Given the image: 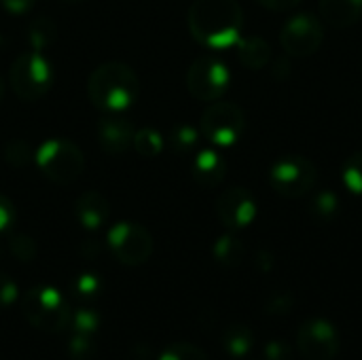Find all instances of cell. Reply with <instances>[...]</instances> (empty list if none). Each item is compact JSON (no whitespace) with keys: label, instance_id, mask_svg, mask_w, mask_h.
Masks as SVG:
<instances>
[{"label":"cell","instance_id":"6da1fadb","mask_svg":"<svg viewBox=\"0 0 362 360\" xmlns=\"http://www.w3.org/2000/svg\"><path fill=\"white\" fill-rule=\"evenodd\" d=\"M191 36L206 49L223 51L242 38L244 11L238 0H195L187 15Z\"/></svg>","mask_w":362,"mask_h":360},{"label":"cell","instance_id":"7a4b0ae2","mask_svg":"<svg viewBox=\"0 0 362 360\" xmlns=\"http://www.w3.org/2000/svg\"><path fill=\"white\" fill-rule=\"evenodd\" d=\"M87 95L91 104L104 112H123L136 104L140 95V79L127 64L106 62L89 74Z\"/></svg>","mask_w":362,"mask_h":360},{"label":"cell","instance_id":"3957f363","mask_svg":"<svg viewBox=\"0 0 362 360\" xmlns=\"http://www.w3.org/2000/svg\"><path fill=\"white\" fill-rule=\"evenodd\" d=\"M21 312L25 320L42 333H59L68 329L70 306L57 289L34 286L21 299Z\"/></svg>","mask_w":362,"mask_h":360},{"label":"cell","instance_id":"277c9868","mask_svg":"<svg viewBox=\"0 0 362 360\" xmlns=\"http://www.w3.org/2000/svg\"><path fill=\"white\" fill-rule=\"evenodd\" d=\"M34 159L42 176L55 185H72L74 180L81 178L85 170V157L81 149L64 138H53L42 142Z\"/></svg>","mask_w":362,"mask_h":360},{"label":"cell","instance_id":"5b68a950","mask_svg":"<svg viewBox=\"0 0 362 360\" xmlns=\"http://www.w3.org/2000/svg\"><path fill=\"white\" fill-rule=\"evenodd\" d=\"M8 83L17 98L23 102H36L53 85V66L40 51H25L13 59Z\"/></svg>","mask_w":362,"mask_h":360},{"label":"cell","instance_id":"8992f818","mask_svg":"<svg viewBox=\"0 0 362 360\" xmlns=\"http://www.w3.org/2000/svg\"><path fill=\"white\" fill-rule=\"evenodd\" d=\"M316 182H318V170L303 155H284L269 170L272 189L288 199L312 193Z\"/></svg>","mask_w":362,"mask_h":360},{"label":"cell","instance_id":"52a82bcc","mask_svg":"<svg viewBox=\"0 0 362 360\" xmlns=\"http://www.w3.org/2000/svg\"><path fill=\"white\" fill-rule=\"evenodd\" d=\"M229 83L231 72L216 55H202L187 70V89L199 102L218 100L229 89Z\"/></svg>","mask_w":362,"mask_h":360},{"label":"cell","instance_id":"ba28073f","mask_svg":"<svg viewBox=\"0 0 362 360\" xmlns=\"http://www.w3.org/2000/svg\"><path fill=\"white\" fill-rule=\"evenodd\" d=\"M246 129V115L233 102L210 104L202 115V134L216 146H233Z\"/></svg>","mask_w":362,"mask_h":360},{"label":"cell","instance_id":"9c48e42d","mask_svg":"<svg viewBox=\"0 0 362 360\" xmlns=\"http://www.w3.org/2000/svg\"><path fill=\"white\" fill-rule=\"evenodd\" d=\"M108 248L112 252V257L127 265V267H138L144 265L151 255H153V238L151 233L132 221H123L117 223L110 231H108Z\"/></svg>","mask_w":362,"mask_h":360},{"label":"cell","instance_id":"30bf717a","mask_svg":"<svg viewBox=\"0 0 362 360\" xmlns=\"http://www.w3.org/2000/svg\"><path fill=\"white\" fill-rule=\"evenodd\" d=\"M325 40V28L318 17L310 13H297L288 17L280 30V42L291 57L314 55Z\"/></svg>","mask_w":362,"mask_h":360},{"label":"cell","instance_id":"8fae6325","mask_svg":"<svg viewBox=\"0 0 362 360\" xmlns=\"http://www.w3.org/2000/svg\"><path fill=\"white\" fill-rule=\"evenodd\" d=\"M297 348L305 360H333L341 350V337L333 323L312 318L299 327Z\"/></svg>","mask_w":362,"mask_h":360},{"label":"cell","instance_id":"7c38bea8","mask_svg":"<svg viewBox=\"0 0 362 360\" xmlns=\"http://www.w3.org/2000/svg\"><path fill=\"white\" fill-rule=\"evenodd\" d=\"M216 216L229 231H240L257 219V202L246 187H229L216 199Z\"/></svg>","mask_w":362,"mask_h":360},{"label":"cell","instance_id":"4fadbf2b","mask_svg":"<svg viewBox=\"0 0 362 360\" xmlns=\"http://www.w3.org/2000/svg\"><path fill=\"white\" fill-rule=\"evenodd\" d=\"M134 134H136V129H134L132 121L121 117L119 112H108L98 123V142H100L102 151H106L112 157L125 155L132 149Z\"/></svg>","mask_w":362,"mask_h":360},{"label":"cell","instance_id":"5bb4252c","mask_svg":"<svg viewBox=\"0 0 362 360\" xmlns=\"http://www.w3.org/2000/svg\"><path fill=\"white\" fill-rule=\"evenodd\" d=\"M74 214H76L81 227H85L89 231H95V229H100V227H104L108 223L110 204L102 193L85 191L74 202Z\"/></svg>","mask_w":362,"mask_h":360},{"label":"cell","instance_id":"9a60e30c","mask_svg":"<svg viewBox=\"0 0 362 360\" xmlns=\"http://www.w3.org/2000/svg\"><path fill=\"white\" fill-rule=\"evenodd\" d=\"M193 178L199 187L204 189H214L225 180L227 174V161L218 151L212 149H204L195 155L193 159Z\"/></svg>","mask_w":362,"mask_h":360},{"label":"cell","instance_id":"2e32d148","mask_svg":"<svg viewBox=\"0 0 362 360\" xmlns=\"http://www.w3.org/2000/svg\"><path fill=\"white\" fill-rule=\"evenodd\" d=\"M320 17L331 28H350L362 17V0H320Z\"/></svg>","mask_w":362,"mask_h":360},{"label":"cell","instance_id":"e0dca14e","mask_svg":"<svg viewBox=\"0 0 362 360\" xmlns=\"http://www.w3.org/2000/svg\"><path fill=\"white\" fill-rule=\"evenodd\" d=\"M238 59L248 70H263L272 62V47L261 36H242L235 42Z\"/></svg>","mask_w":362,"mask_h":360},{"label":"cell","instance_id":"ac0fdd59","mask_svg":"<svg viewBox=\"0 0 362 360\" xmlns=\"http://www.w3.org/2000/svg\"><path fill=\"white\" fill-rule=\"evenodd\" d=\"M212 255L223 267H238L246 259V244L235 233H225L214 242Z\"/></svg>","mask_w":362,"mask_h":360},{"label":"cell","instance_id":"d6986e66","mask_svg":"<svg viewBox=\"0 0 362 360\" xmlns=\"http://www.w3.org/2000/svg\"><path fill=\"white\" fill-rule=\"evenodd\" d=\"M255 346V335L246 325H231L225 333H223V348L227 354L242 359L246 356Z\"/></svg>","mask_w":362,"mask_h":360},{"label":"cell","instance_id":"ffe728a7","mask_svg":"<svg viewBox=\"0 0 362 360\" xmlns=\"http://www.w3.org/2000/svg\"><path fill=\"white\" fill-rule=\"evenodd\" d=\"M168 142H170V149H172L174 155H178V157H189V155H193V153L197 151L199 132H197L193 125H189V123H178V125L172 127Z\"/></svg>","mask_w":362,"mask_h":360},{"label":"cell","instance_id":"44dd1931","mask_svg":"<svg viewBox=\"0 0 362 360\" xmlns=\"http://www.w3.org/2000/svg\"><path fill=\"white\" fill-rule=\"evenodd\" d=\"M339 210H341V204L333 191H318L310 204V214L320 225L333 223L339 216Z\"/></svg>","mask_w":362,"mask_h":360},{"label":"cell","instance_id":"7402d4cb","mask_svg":"<svg viewBox=\"0 0 362 360\" xmlns=\"http://www.w3.org/2000/svg\"><path fill=\"white\" fill-rule=\"evenodd\" d=\"M57 38V23L49 17H38L28 25V42L34 51L51 47Z\"/></svg>","mask_w":362,"mask_h":360},{"label":"cell","instance_id":"603a6c76","mask_svg":"<svg viewBox=\"0 0 362 360\" xmlns=\"http://www.w3.org/2000/svg\"><path fill=\"white\" fill-rule=\"evenodd\" d=\"M132 146L142 157H157L163 151V138L153 127H140L134 134V144Z\"/></svg>","mask_w":362,"mask_h":360},{"label":"cell","instance_id":"cb8c5ba5","mask_svg":"<svg viewBox=\"0 0 362 360\" xmlns=\"http://www.w3.org/2000/svg\"><path fill=\"white\" fill-rule=\"evenodd\" d=\"M102 278L93 272H83L72 280V293L81 301H93L102 295Z\"/></svg>","mask_w":362,"mask_h":360},{"label":"cell","instance_id":"d4e9b609","mask_svg":"<svg viewBox=\"0 0 362 360\" xmlns=\"http://www.w3.org/2000/svg\"><path fill=\"white\" fill-rule=\"evenodd\" d=\"M100 325H102L100 314L95 310H87V308H81V310L72 312L70 323H68V327L72 329V333L87 335V337H93L95 331L100 329Z\"/></svg>","mask_w":362,"mask_h":360},{"label":"cell","instance_id":"484cf974","mask_svg":"<svg viewBox=\"0 0 362 360\" xmlns=\"http://www.w3.org/2000/svg\"><path fill=\"white\" fill-rule=\"evenodd\" d=\"M4 161L11 166V168H28L32 161H34V151L30 146V142L21 140V138H15L11 142H6L4 146Z\"/></svg>","mask_w":362,"mask_h":360},{"label":"cell","instance_id":"4316f807","mask_svg":"<svg viewBox=\"0 0 362 360\" xmlns=\"http://www.w3.org/2000/svg\"><path fill=\"white\" fill-rule=\"evenodd\" d=\"M341 180L352 193L362 195V151H356L346 159L341 170Z\"/></svg>","mask_w":362,"mask_h":360},{"label":"cell","instance_id":"83f0119b","mask_svg":"<svg viewBox=\"0 0 362 360\" xmlns=\"http://www.w3.org/2000/svg\"><path fill=\"white\" fill-rule=\"evenodd\" d=\"M8 250H11V255H13L17 261H21V263L34 261V259H36V252H38L34 238H30L28 233H13V236L8 238Z\"/></svg>","mask_w":362,"mask_h":360},{"label":"cell","instance_id":"f1b7e54d","mask_svg":"<svg viewBox=\"0 0 362 360\" xmlns=\"http://www.w3.org/2000/svg\"><path fill=\"white\" fill-rule=\"evenodd\" d=\"M159 360H210L208 354L193 346V344H185V342H178V344H172L168 346L161 354H159Z\"/></svg>","mask_w":362,"mask_h":360},{"label":"cell","instance_id":"f546056e","mask_svg":"<svg viewBox=\"0 0 362 360\" xmlns=\"http://www.w3.org/2000/svg\"><path fill=\"white\" fill-rule=\"evenodd\" d=\"M93 342L87 335H76L72 333L70 344H68V354L74 360H89L93 356Z\"/></svg>","mask_w":362,"mask_h":360},{"label":"cell","instance_id":"4dcf8cb0","mask_svg":"<svg viewBox=\"0 0 362 360\" xmlns=\"http://www.w3.org/2000/svg\"><path fill=\"white\" fill-rule=\"evenodd\" d=\"M17 295H19V289L15 284V280L0 272V308H8L17 301Z\"/></svg>","mask_w":362,"mask_h":360},{"label":"cell","instance_id":"1f68e13d","mask_svg":"<svg viewBox=\"0 0 362 360\" xmlns=\"http://www.w3.org/2000/svg\"><path fill=\"white\" fill-rule=\"evenodd\" d=\"M15 219H17V212H15L13 202L6 195L0 193V233L2 231H8L13 227Z\"/></svg>","mask_w":362,"mask_h":360},{"label":"cell","instance_id":"d6a6232c","mask_svg":"<svg viewBox=\"0 0 362 360\" xmlns=\"http://www.w3.org/2000/svg\"><path fill=\"white\" fill-rule=\"evenodd\" d=\"M265 356L267 360H295V352L280 339H274L265 346Z\"/></svg>","mask_w":362,"mask_h":360},{"label":"cell","instance_id":"836d02e7","mask_svg":"<svg viewBox=\"0 0 362 360\" xmlns=\"http://www.w3.org/2000/svg\"><path fill=\"white\" fill-rule=\"evenodd\" d=\"M293 308V297L291 295H276V297H272L269 299V303H267V310L272 312V314H286L288 310Z\"/></svg>","mask_w":362,"mask_h":360},{"label":"cell","instance_id":"e575fe53","mask_svg":"<svg viewBox=\"0 0 362 360\" xmlns=\"http://www.w3.org/2000/svg\"><path fill=\"white\" fill-rule=\"evenodd\" d=\"M34 2H36V0H0V4H2L8 13H13V15H23V13H28V11L34 6Z\"/></svg>","mask_w":362,"mask_h":360},{"label":"cell","instance_id":"d590c367","mask_svg":"<svg viewBox=\"0 0 362 360\" xmlns=\"http://www.w3.org/2000/svg\"><path fill=\"white\" fill-rule=\"evenodd\" d=\"M259 4H263L269 11H291L295 8L301 0H257Z\"/></svg>","mask_w":362,"mask_h":360},{"label":"cell","instance_id":"8d00e7d4","mask_svg":"<svg viewBox=\"0 0 362 360\" xmlns=\"http://www.w3.org/2000/svg\"><path fill=\"white\" fill-rule=\"evenodd\" d=\"M272 74H274L276 79H284V76H288V74H291V62H288L286 57H278V59L274 62V70H272Z\"/></svg>","mask_w":362,"mask_h":360},{"label":"cell","instance_id":"74e56055","mask_svg":"<svg viewBox=\"0 0 362 360\" xmlns=\"http://www.w3.org/2000/svg\"><path fill=\"white\" fill-rule=\"evenodd\" d=\"M272 265H274V257L267 250H259L257 252V267L263 269V272H269Z\"/></svg>","mask_w":362,"mask_h":360},{"label":"cell","instance_id":"f35d334b","mask_svg":"<svg viewBox=\"0 0 362 360\" xmlns=\"http://www.w3.org/2000/svg\"><path fill=\"white\" fill-rule=\"evenodd\" d=\"M62 2H66V4H81V2H85V0H62Z\"/></svg>","mask_w":362,"mask_h":360},{"label":"cell","instance_id":"ab89813d","mask_svg":"<svg viewBox=\"0 0 362 360\" xmlns=\"http://www.w3.org/2000/svg\"><path fill=\"white\" fill-rule=\"evenodd\" d=\"M2 93H4V81H2V76H0V98H2Z\"/></svg>","mask_w":362,"mask_h":360}]
</instances>
